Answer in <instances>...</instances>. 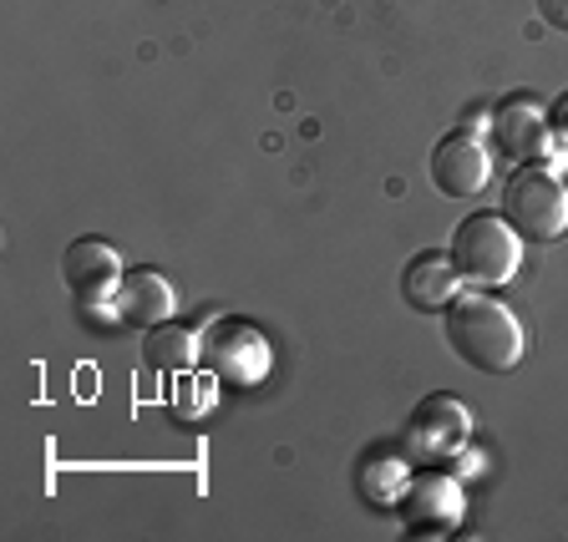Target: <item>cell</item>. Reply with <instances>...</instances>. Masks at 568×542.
<instances>
[{
  "mask_svg": "<svg viewBox=\"0 0 568 542\" xmlns=\"http://www.w3.org/2000/svg\"><path fill=\"white\" fill-rule=\"evenodd\" d=\"M61 279H67V289L77 295V305L82 309H112V295H118L122 284V259L118 248L106 244V238H77V244L67 248V259H61Z\"/></svg>",
  "mask_w": 568,
  "mask_h": 542,
  "instance_id": "8992f818",
  "label": "cell"
},
{
  "mask_svg": "<svg viewBox=\"0 0 568 542\" xmlns=\"http://www.w3.org/2000/svg\"><path fill=\"white\" fill-rule=\"evenodd\" d=\"M452 264H457L462 284H473V289H497V284H508L523 264V234L508 224V218H497V213H473V218H462L457 234H452Z\"/></svg>",
  "mask_w": 568,
  "mask_h": 542,
  "instance_id": "7a4b0ae2",
  "label": "cell"
},
{
  "mask_svg": "<svg viewBox=\"0 0 568 542\" xmlns=\"http://www.w3.org/2000/svg\"><path fill=\"white\" fill-rule=\"evenodd\" d=\"M142 366L163 370V376H189L199 366V335L183 325H153L142 340Z\"/></svg>",
  "mask_w": 568,
  "mask_h": 542,
  "instance_id": "7c38bea8",
  "label": "cell"
},
{
  "mask_svg": "<svg viewBox=\"0 0 568 542\" xmlns=\"http://www.w3.org/2000/svg\"><path fill=\"white\" fill-rule=\"evenodd\" d=\"M412 482L402 461H371L366 467V497L371 502H402V487Z\"/></svg>",
  "mask_w": 568,
  "mask_h": 542,
  "instance_id": "4fadbf2b",
  "label": "cell"
},
{
  "mask_svg": "<svg viewBox=\"0 0 568 542\" xmlns=\"http://www.w3.org/2000/svg\"><path fill=\"white\" fill-rule=\"evenodd\" d=\"M447 345L473 370H513L523 360V325L503 299L493 295H457L447 305Z\"/></svg>",
  "mask_w": 568,
  "mask_h": 542,
  "instance_id": "6da1fadb",
  "label": "cell"
},
{
  "mask_svg": "<svg viewBox=\"0 0 568 542\" xmlns=\"http://www.w3.org/2000/svg\"><path fill=\"white\" fill-rule=\"evenodd\" d=\"M432 183L447 198H477L493 183V153H487L473 132H452V137L437 142V153H432Z\"/></svg>",
  "mask_w": 568,
  "mask_h": 542,
  "instance_id": "ba28073f",
  "label": "cell"
},
{
  "mask_svg": "<svg viewBox=\"0 0 568 542\" xmlns=\"http://www.w3.org/2000/svg\"><path fill=\"white\" fill-rule=\"evenodd\" d=\"M402 295H406V305L426 309V315L447 309L452 299L462 295V274H457V264H452L447 248H426V254H416V259L406 264Z\"/></svg>",
  "mask_w": 568,
  "mask_h": 542,
  "instance_id": "8fae6325",
  "label": "cell"
},
{
  "mask_svg": "<svg viewBox=\"0 0 568 542\" xmlns=\"http://www.w3.org/2000/svg\"><path fill=\"white\" fill-rule=\"evenodd\" d=\"M493 142H497V153L518 157V163H544L554 153V127L538 112V102L518 92L493 112Z\"/></svg>",
  "mask_w": 568,
  "mask_h": 542,
  "instance_id": "9c48e42d",
  "label": "cell"
},
{
  "mask_svg": "<svg viewBox=\"0 0 568 542\" xmlns=\"http://www.w3.org/2000/svg\"><path fill=\"white\" fill-rule=\"evenodd\" d=\"M538 16H544L554 31L568 35V0H538Z\"/></svg>",
  "mask_w": 568,
  "mask_h": 542,
  "instance_id": "5bb4252c",
  "label": "cell"
},
{
  "mask_svg": "<svg viewBox=\"0 0 568 542\" xmlns=\"http://www.w3.org/2000/svg\"><path fill=\"white\" fill-rule=\"evenodd\" d=\"M548 127H554V142H568V96L558 102V112L548 117Z\"/></svg>",
  "mask_w": 568,
  "mask_h": 542,
  "instance_id": "9a60e30c",
  "label": "cell"
},
{
  "mask_svg": "<svg viewBox=\"0 0 568 542\" xmlns=\"http://www.w3.org/2000/svg\"><path fill=\"white\" fill-rule=\"evenodd\" d=\"M402 518L422 538H447L462 522V482L447 472H422L402 487Z\"/></svg>",
  "mask_w": 568,
  "mask_h": 542,
  "instance_id": "52a82bcc",
  "label": "cell"
},
{
  "mask_svg": "<svg viewBox=\"0 0 568 542\" xmlns=\"http://www.w3.org/2000/svg\"><path fill=\"white\" fill-rule=\"evenodd\" d=\"M199 360L209 366V376H224L234 386H260L270 376V340L248 319L213 315L199 330Z\"/></svg>",
  "mask_w": 568,
  "mask_h": 542,
  "instance_id": "3957f363",
  "label": "cell"
},
{
  "mask_svg": "<svg viewBox=\"0 0 568 542\" xmlns=\"http://www.w3.org/2000/svg\"><path fill=\"white\" fill-rule=\"evenodd\" d=\"M173 279L158 269H128L118 284V295H112V315L122 325H168L173 319Z\"/></svg>",
  "mask_w": 568,
  "mask_h": 542,
  "instance_id": "30bf717a",
  "label": "cell"
},
{
  "mask_svg": "<svg viewBox=\"0 0 568 542\" xmlns=\"http://www.w3.org/2000/svg\"><path fill=\"white\" fill-rule=\"evenodd\" d=\"M503 213L532 244H554L568 228V188L548 167H518L503 188Z\"/></svg>",
  "mask_w": 568,
  "mask_h": 542,
  "instance_id": "277c9868",
  "label": "cell"
},
{
  "mask_svg": "<svg viewBox=\"0 0 568 542\" xmlns=\"http://www.w3.org/2000/svg\"><path fill=\"white\" fill-rule=\"evenodd\" d=\"M467 437H473V416L462 406V396L452 390H437V396H426L422 406L412 411L406 421V441L422 461H452L467 451Z\"/></svg>",
  "mask_w": 568,
  "mask_h": 542,
  "instance_id": "5b68a950",
  "label": "cell"
}]
</instances>
